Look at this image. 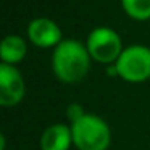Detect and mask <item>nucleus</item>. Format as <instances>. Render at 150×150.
<instances>
[{"label": "nucleus", "mask_w": 150, "mask_h": 150, "mask_svg": "<svg viewBox=\"0 0 150 150\" xmlns=\"http://www.w3.org/2000/svg\"><path fill=\"white\" fill-rule=\"evenodd\" d=\"M91 60L86 44L74 39H63L52 53L53 74L65 84H76L87 76Z\"/></svg>", "instance_id": "1"}, {"label": "nucleus", "mask_w": 150, "mask_h": 150, "mask_svg": "<svg viewBox=\"0 0 150 150\" xmlns=\"http://www.w3.org/2000/svg\"><path fill=\"white\" fill-rule=\"evenodd\" d=\"M73 145L78 150H107L111 144V129L103 118L86 113L71 123Z\"/></svg>", "instance_id": "2"}, {"label": "nucleus", "mask_w": 150, "mask_h": 150, "mask_svg": "<svg viewBox=\"0 0 150 150\" xmlns=\"http://www.w3.org/2000/svg\"><path fill=\"white\" fill-rule=\"evenodd\" d=\"M86 47L94 62L107 66L115 65L120 58L121 52L124 50L120 34L107 26L92 29L86 40Z\"/></svg>", "instance_id": "3"}, {"label": "nucleus", "mask_w": 150, "mask_h": 150, "mask_svg": "<svg viewBox=\"0 0 150 150\" xmlns=\"http://www.w3.org/2000/svg\"><path fill=\"white\" fill-rule=\"evenodd\" d=\"M118 76L126 82H144L150 78V47L132 44L124 47L115 63Z\"/></svg>", "instance_id": "4"}, {"label": "nucleus", "mask_w": 150, "mask_h": 150, "mask_svg": "<svg viewBox=\"0 0 150 150\" xmlns=\"http://www.w3.org/2000/svg\"><path fill=\"white\" fill-rule=\"evenodd\" d=\"M26 84L16 66L2 63L0 65V105L15 107L23 100Z\"/></svg>", "instance_id": "5"}, {"label": "nucleus", "mask_w": 150, "mask_h": 150, "mask_svg": "<svg viewBox=\"0 0 150 150\" xmlns=\"http://www.w3.org/2000/svg\"><path fill=\"white\" fill-rule=\"evenodd\" d=\"M28 39L39 49H55L63 40V36L60 26L53 20L39 16L28 24Z\"/></svg>", "instance_id": "6"}, {"label": "nucleus", "mask_w": 150, "mask_h": 150, "mask_svg": "<svg viewBox=\"0 0 150 150\" xmlns=\"http://www.w3.org/2000/svg\"><path fill=\"white\" fill-rule=\"evenodd\" d=\"M73 145L71 126L55 123L44 131L40 137V150H69Z\"/></svg>", "instance_id": "7"}, {"label": "nucleus", "mask_w": 150, "mask_h": 150, "mask_svg": "<svg viewBox=\"0 0 150 150\" xmlns=\"http://www.w3.org/2000/svg\"><path fill=\"white\" fill-rule=\"evenodd\" d=\"M28 53V44L21 36L16 34H10V36L4 37L2 45H0V58L2 63L16 66L24 60Z\"/></svg>", "instance_id": "8"}, {"label": "nucleus", "mask_w": 150, "mask_h": 150, "mask_svg": "<svg viewBox=\"0 0 150 150\" xmlns=\"http://www.w3.org/2000/svg\"><path fill=\"white\" fill-rule=\"evenodd\" d=\"M121 7L131 20H150V0H121Z\"/></svg>", "instance_id": "9"}, {"label": "nucleus", "mask_w": 150, "mask_h": 150, "mask_svg": "<svg viewBox=\"0 0 150 150\" xmlns=\"http://www.w3.org/2000/svg\"><path fill=\"white\" fill-rule=\"evenodd\" d=\"M84 110H82V107L81 105H78V103H73V105H69L68 107V118L71 120V123L73 121H76V120H79L81 116H84Z\"/></svg>", "instance_id": "10"}]
</instances>
